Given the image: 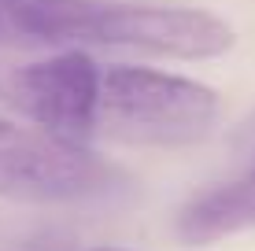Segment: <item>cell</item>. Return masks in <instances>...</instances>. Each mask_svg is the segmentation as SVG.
I'll list each match as a JSON object with an SVG mask.
<instances>
[{
  "instance_id": "6da1fadb",
  "label": "cell",
  "mask_w": 255,
  "mask_h": 251,
  "mask_svg": "<svg viewBox=\"0 0 255 251\" xmlns=\"http://www.w3.org/2000/svg\"><path fill=\"white\" fill-rule=\"evenodd\" d=\"M218 118L215 89L148 67H104L96 133L126 144H189Z\"/></svg>"
},
{
  "instance_id": "7a4b0ae2",
  "label": "cell",
  "mask_w": 255,
  "mask_h": 251,
  "mask_svg": "<svg viewBox=\"0 0 255 251\" xmlns=\"http://www.w3.org/2000/svg\"><path fill=\"white\" fill-rule=\"evenodd\" d=\"M129 177L82 141L0 118V196L19 203H96L126 192Z\"/></svg>"
},
{
  "instance_id": "3957f363",
  "label": "cell",
  "mask_w": 255,
  "mask_h": 251,
  "mask_svg": "<svg viewBox=\"0 0 255 251\" xmlns=\"http://www.w3.org/2000/svg\"><path fill=\"white\" fill-rule=\"evenodd\" d=\"M233 41V26L200 7L119 4V0H93L82 33H78V45L137 48L174 59H215L230 52Z\"/></svg>"
},
{
  "instance_id": "277c9868",
  "label": "cell",
  "mask_w": 255,
  "mask_h": 251,
  "mask_svg": "<svg viewBox=\"0 0 255 251\" xmlns=\"http://www.w3.org/2000/svg\"><path fill=\"white\" fill-rule=\"evenodd\" d=\"M104 71L85 52H59L41 63L11 67L0 74V100L11 103L33 126L82 141L96 133V103H100Z\"/></svg>"
},
{
  "instance_id": "5b68a950",
  "label": "cell",
  "mask_w": 255,
  "mask_h": 251,
  "mask_svg": "<svg viewBox=\"0 0 255 251\" xmlns=\"http://www.w3.org/2000/svg\"><path fill=\"white\" fill-rule=\"evenodd\" d=\"M174 229L185 244H211V240L255 229V167L248 174L189 200L178 211Z\"/></svg>"
},
{
  "instance_id": "8992f818",
  "label": "cell",
  "mask_w": 255,
  "mask_h": 251,
  "mask_svg": "<svg viewBox=\"0 0 255 251\" xmlns=\"http://www.w3.org/2000/svg\"><path fill=\"white\" fill-rule=\"evenodd\" d=\"M93 0H0V45H78Z\"/></svg>"
}]
</instances>
